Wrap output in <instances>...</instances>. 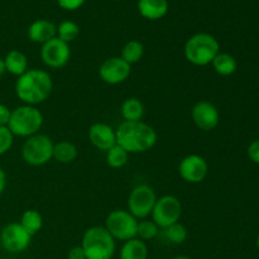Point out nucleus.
I'll list each match as a JSON object with an SVG mask.
<instances>
[{
    "label": "nucleus",
    "mask_w": 259,
    "mask_h": 259,
    "mask_svg": "<svg viewBox=\"0 0 259 259\" xmlns=\"http://www.w3.org/2000/svg\"><path fill=\"white\" fill-rule=\"evenodd\" d=\"M161 233L164 239L171 243V244H182L184 242H186L187 237H189V232H187L186 227L182 225L181 223H176V224L171 225L166 229H162Z\"/></svg>",
    "instance_id": "obj_25"
},
{
    "label": "nucleus",
    "mask_w": 259,
    "mask_h": 259,
    "mask_svg": "<svg viewBox=\"0 0 259 259\" xmlns=\"http://www.w3.org/2000/svg\"><path fill=\"white\" fill-rule=\"evenodd\" d=\"M157 195L153 187L142 184L134 187L128 197V211L136 219L143 220L151 217L152 210L157 201Z\"/></svg>",
    "instance_id": "obj_9"
},
{
    "label": "nucleus",
    "mask_w": 259,
    "mask_h": 259,
    "mask_svg": "<svg viewBox=\"0 0 259 259\" xmlns=\"http://www.w3.org/2000/svg\"><path fill=\"white\" fill-rule=\"evenodd\" d=\"M220 52V45L214 35L209 33H196L185 43V58L191 65L204 66L211 65L212 60Z\"/></svg>",
    "instance_id": "obj_3"
},
{
    "label": "nucleus",
    "mask_w": 259,
    "mask_h": 259,
    "mask_svg": "<svg viewBox=\"0 0 259 259\" xmlns=\"http://www.w3.org/2000/svg\"><path fill=\"white\" fill-rule=\"evenodd\" d=\"M86 0H57L58 5L65 10H76L83 5Z\"/></svg>",
    "instance_id": "obj_30"
},
{
    "label": "nucleus",
    "mask_w": 259,
    "mask_h": 259,
    "mask_svg": "<svg viewBox=\"0 0 259 259\" xmlns=\"http://www.w3.org/2000/svg\"><path fill=\"white\" fill-rule=\"evenodd\" d=\"M129 153L120 146L115 144L106 152V163L111 168H121L128 163Z\"/></svg>",
    "instance_id": "obj_26"
},
{
    "label": "nucleus",
    "mask_w": 259,
    "mask_h": 259,
    "mask_svg": "<svg viewBox=\"0 0 259 259\" xmlns=\"http://www.w3.org/2000/svg\"><path fill=\"white\" fill-rule=\"evenodd\" d=\"M53 143L52 139L42 133L25 139L22 146V158L27 164L33 167L45 166L53 158Z\"/></svg>",
    "instance_id": "obj_6"
},
{
    "label": "nucleus",
    "mask_w": 259,
    "mask_h": 259,
    "mask_svg": "<svg viewBox=\"0 0 259 259\" xmlns=\"http://www.w3.org/2000/svg\"><path fill=\"white\" fill-rule=\"evenodd\" d=\"M4 63L7 72L13 76H17V77L22 76L23 73L29 70L28 68V58L22 51L12 50L10 52H8L4 57Z\"/></svg>",
    "instance_id": "obj_18"
},
{
    "label": "nucleus",
    "mask_w": 259,
    "mask_h": 259,
    "mask_svg": "<svg viewBox=\"0 0 259 259\" xmlns=\"http://www.w3.org/2000/svg\"><path fill=\"white\" fill-rule=\"evenodd\" d=\"M144 56V46L139 40H129L121 48L120 57L125 61L128 65H136L143 58Z\"/></svg>",
    "instance_id": "obj_24"
},
{
    "label": "nucleus",
    "mask_w": 259,
    "mask_h": 259,
    "mask_svg": "<svg viewBox=\"0 0 259 259\" xmlns=\"http://www.w3.org/2000/svg\"><path fill=\"white\" fill-rule=\"evenodd\" d=\"M138 12L146 19L158 20L168 12V2L167 0H139Z\"/></svg>",
    "instance_id": "obj_17"
},
{
    "label": "nucleus",
    "mask_w": 259,
    "mask_h": 259,
    "mask_svg": "<svg viewBox=\"0 0 259 259\" xmlns=\"http://www.w3.org/2000/svg\"><path fill=\"white\" fill-rule=\"evenodd\" d=\"M211 66L215 70V72L220 76L233 75L238 68L237 60L232 55H229V53L223 52L218 53L217 57L212 60Z\"/></svg>",
    "instance_id": "obj_22"
},
{
    "label": "nucleus",
    "mask_w": 259,
    "mask_h": 259,
    "mask_svg": "<svg viewBox=\"0 0 259 259\" xmlns=\"http://www.w3.org/2000/svg\"><path fill=\"white\" fill-rule=\"evenodd\" d=\"M71 58L70 45L60 38H53L40 47V60L47 67L57 70L65 67Z\"/></svg>",
    "instance_id": "obj_11"
},
{
    "label": "nucleus",
    "mask_w": 259,
    "mask_h": 259,
    "mask_svg": "<svg viewBox=\"0 0 259 259\" xmlns=\"http://www.w3.org/2000/svg\"><path fill=\"white\" fill-rule=\"evenodd\" d=\"M43 121H45V118L39 109L23 104L12 110L8 128L14 137L27 139L39 133Z\"/></svg>",
    "instance_id": "obj_4"
},
{
    "label": "nucleus",
    "mask_w": 259,
    "mask_h": 259,
    "mask_svg": "<svg viewBox=\"0 0 259 259\" xmlns=\"http://www.w3.org/2000/svg\"><path fill=\"white\" fill-rule=\"evenodd\" d=\"M172 259H192V258L187 257V255H177V257H175V258H172Z\"/></svg>",
    "instance_id": "obj_36"
},
{
    "label": "nucleus",
    "mask_w": 259,
    "mask_h": 259,
    "mask_svg": "<svg viewBox=\"0 0 259 259\" xmlns=\"http://www.w3.org/2000/svg\"><path fill=\"white\" fill-rule=\"evenodd\" d=\"M7 175H5L4 169L0 167V195L5 191V187H7Z\"/></svg>",
    "instance_id": "obj_34"
},
{
    "label": "nucleus",
    "mask_w": 259,
    "mask_h": 259,
    "mask_svg": "<svg viewBox=\"0 0 259 259\" xmlns=\"http://www.w3.org/2000/svg\"><path fill=\"white\" fill-rule=\"evenodd\" d=\"M12 110L4 104H0V126H8Z\"/></svg>",
    "instance_id": "obj_32"
},
{
    "label": "nucleus",
    "mask_w": 259,
    "mask_h": 259,
    "mask_svg": "<svg viewBox=\"0 0 259 259\" xmlns=\"http://www.w3.org/2000/svg\"><path fill=\"white\" fill-rule=\"evenodd\" d=\"M7 73V70H5V63H4V58L0 57V78Z\"/></svg>",
    "instance_id": "obj_35"
},
{
    "label": "nucleus",
    "mask_w": 259,
    "mask_h": 259,
    "mask_svg": "<svg viewBox=\"0 0 259 259\" xmlns=\"http://www.w3.org/2000/svg\"><path fill=\"white\" fill-rule=\"evenodd\" d=\"M89 139L95 148L108 152L116 144L115 131L105 123H95L89 129Z\"/></svg>",
    "instance_id": "obj_15"
},
{
    "label": "nucleus",
    "mask_w": 259,
    "mask_h": 259,
    "mask_svg": "<svg viewBox=\"0 0 259 259\" xmlns=\"http://www.w3.org/2000/svg\"><path fill=\"white\" fill-rule=\"evenodd\" d=\"M161 233L158 225L153 222V220L143 219L138 222V228H137V238L143 242H148V240H153L157 238Z\"/></svg>",
    "instance_id": "obj_27"
},
{
    "label": "nucleus",
    "mask_w": 259,
    "mask_h": 259,
    "mask_svg": "<svg viewBox=\"0 0 259 259\" xmlns=\"http://www.w3.org/2000/svg\"><path fill=\"white\" fill-rule=\"evenodd\" d=\"M114 2H119V0H114Z\"/></svg>",
    "instance_id": "obj_38"
},
{
    "label": "nucleus",
    "mask_w": 259,
    "mask_h": 259,
    "mask_svg": "<svg viewBox=\"0 0 259 259\" xmlns=\"http://www.w3.org/2000/svg\"><path fill=\"white\" fill-rule=\"evenodd\" d=\"M67 259H86L82 247H81V245H77V247L71 248V249L68 250Z\"/></svg>",
    "instance_id": "obj_33"
},
{
    "label": "nucleus",
    "mask_w": 259,
    "mask_h": 259,
    "mask_svg": "<svg viewBox=\"0 0 259 259\" xmlns=\"http://www.w3.org/2000/svg\"><path fill=\"white\" fill-rule=\"evenodd\" d=\"M78 156V149L72 142L61 141L53 147V159L62 164L72 163Z\"/></svg>",
    "instance_id": "obj_20"
},
{
    "label": "nucleus",
    "mask_w": 259,
    "mask_h": 259,
    "mask_svg": "<svg viewBox=\"0 0 259 259\" xmlns=\"http://www.w3.org/2000/svg\"><path fill=\"white\" fill-rule=\"evenodd\" d=\"M191 118L195 125L202 132L214 131L220 123V113L217 106L207 100H200L191 110Z\"/></svg>",
    "instance_id": "obj_14"
},
{
    "label": "nucleus",
    "mask_w": 259,
    "mask_h": 259,
    "mask_svg": "<svg viewBox=\"0 0 259 259\" xmlns=\"http://www.w3.org/2000/svg\"><path fill=\"white\" fill-rule=\"evenodd\" d=\"M138 219L133 217L128 210H113L105 219V228L115 240L126 242L137 238Z\"/></svg>",
    "instance_id": "obj_7"
},
{
    "label": "nucleus",
    "mask_w": 259,
    "mask_h": 259,
    "mask_svg": "<svg viewBox=\"0 0 259 259\" xmlns=\"http://www.w3.org/2000/svg\"><path fill=\"white\" fill-rule=\"evenodd\" d=\"M132 66L121 57H110L104 61L99 67V76L108 85H119L128 80Z\"/></svg>",
    "instance_id": "obj_13"
},
{
    "label": "nucleus",
    "mask_w": 259,
    "mask_h": 259,
    "mask_svg": "<svg viewBox=\"0 0 259 259\" xmlns=\"http://www.w3.org/2000/svg\"><path fill=\"white\" fill-rule=\"evenodd\" d=\"M81 247L86 259H111L115 253V239L105 227H91L85 230Z\"/></svg>",
    "instance_id": "obj_5"
},
{
    "label": "nucleus",
    "mask_w": 259,
    "mask_h": 259,
    "mask_svg": "<svg viewBox=\"0 0 259 259\" xmlns=\"http://www.w3.org/2000/svg\"><path fill=\"white\" fill-rule=\"evenodd\" d=\"M32 235L19 224V223H9L5 225L0 233V243L2 247L9 253H22L27 249L32 242Z\"/></svg>",
    "instance_id": "obj_10"
},
{
    "label": "nucleus",
    "mask_w": 259,
    "mask_h": 259,
    "mask_svg": "<svg viewBox=\"0 0 259 259\" xmlns=\"http://www.w3.org/2000/svg\"><path fill=\"white\" fill-rule=\"evenodd\" d=\"M52 90V77L47 71L40 68L28 70L15 82V94L25 105H39L50 98Z\"/></svg>",
    "instance_id": "obj_1"
},
{
    "label": "nucleus",
    "mask_w": 259,
    "mask_h": 259,
    "mask_svg": "<svg viewBox=\"0 0 259 259\" xmlns=\"http://www.w3.org/2000/svg\"><path fill=\"white\" fill-rule=\"evenodd\" d=\"M14 136L8 126H0V156L8 153L12 149Z\"/></svg>",
    "instance_id": "obj_29"
},
{
    "label": "nucleus",
    "mask_w": 259,
    "mask_h": 259,
    "mask_svg": "<svg viewBox=\"0 0 259 259\" xmlns=\"http://www.w3.org/2000/svg\"><path fill=\"white\" fill-rule=\"evenodd\" d=\"M257 248H258V250H259V235H258V238H257Z\"/></svg>",
    "instance_id": "obj_37"
},
{
    "label": "nucleus",
    "mask_w": 259,
    "mask_h": 259,
    "mask_svg": "<svg viewBox=\"0 0 259 259\" xmlns=\"http://www.w3.org/2000/svg\"><path fill=\"white\" fill-rule=\"evenodd\" d=\"M179 174L189 184H200L209 174V164L200 154H189L180 162Z\"/></svg>",
    "instance_id": "obj_12"
},
{
    "label": "nucleus",
    "mask_w": 259,
    "mask_h": 259,
    "mask_svg": "<svg viewBox=\"0 0 259 259\" xmlns=\"http://www.w3.org/2000/svg\"><path fill=\"white\" fill-rule=\"evenodd\" d=\"M116 144L131 153H144L156 146L157 132L144 121H123L115 131Z\"/></svg>",
    "instance_id": "obj_2"
},
{
    "label": "nucleus",
    "mask_w": 259,
    "mask_h": 259,
    "mask_svg": "<svg viewBox=\"0 0 259 259\" xmlns=\"http://www.w3.org/2000/svg\"><path fill=\"white\" fill-rule=\"evenodd\" d=\"M80 34V28L72 20H63L62 23H60L57 27V38H60L63 42L68 43L76 39Z\"/></svg>",
    "instance_id": "obj_28"
},
{
    "label": "nucleus",
    "mask_w": 259,
    "mask_h": 259,
    "mask_svg": "<svg viewBox=\"0 0 259 259\" xmlns=\"http://www.w3.org/2000/svg\"><path fill=\"white\" fill-rule=\"evenodd\" d=\"M148 247L147 243L138 238H133L131 240L124 242L121 245L119 258L120 259H147L148 258Z\"/></svg>",
    "instance_id": "obj_19"
},
{
    "label": "nucleus",
    "mask_w": 259,
    "mask_h": 259,
    "mask_svg": "<svg viewBox=\"0 0 259 259\" xmlns=\"http://www.w3.org/2000/svg\"><path fill=\"white\" fill-rule=\"evenodd\" d=\"M181 215V201L174 195H164V196L157 199L153 210H152L151 218L162 230L176 224V223H180Z\"/></svg>",
    "instance_id": "obj_8"
},
{
    "label": "nucleus",
    "mask_w": 259,
    "mask_h": 259,
    "mask_svg": "<svg viewBox=\"0 0 259 259\" xmlns=\"http://www.w3.org/2000/svg\"><path fill=\"white\" fill-rule=\"evenodd\" d=\"M248 157L252 162L259 164V139H255L248 147Z\"/></svg>",
    "instance_id": "obj_31"
},
{
    "label": "nucleus",
    "mask_w": 259,
    "mask_h": 259,
    "mask_svg": "<svg viewBox=\"0 0 259 259\" xmlns=\"http://www.w3.org/2000/svg\"><path fill=\"white\" fill-rule=\"evenodd\" d=\"M19 224L29 233L32 237H34L38 232H40L43 227V218L37 210L29 209L25 210L20 217Z\"/></svg>",
    "instance_id": "obj_23"
},
{
    "label": "nucleus",
    "mask_w": 259,
    "mask_h": 259,
    "mask_svg": "<svg viewBox=\"0 0 259 259\" xmlns=\"http://www.w3.org/2000/svg\"><path fill=\"white\" fill-rule=\"evenodd\" d=\"M120 111L124 121H141L146 109L138 98H128L121 104Z\"/></svg>",
    "instance_id": "obj_21"
},
{
    "label": "nucleus",
    "mask_w": 259,
    "mask_h": 259,
    "mask_svg": "<svg viewBox=\"0 0 259 259\" xmlns=\"http://www.w3.org/2000/svg\"><path fill=\"white\" fill-rule=\"evenodd\" d=\"M57 37V27L46 19L34 20L28 28V38L30 42L45 45L48 40Z\"/></svg>",
    "instance_id": "obj_16"
}]
</instances>
